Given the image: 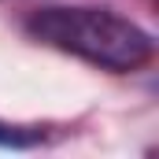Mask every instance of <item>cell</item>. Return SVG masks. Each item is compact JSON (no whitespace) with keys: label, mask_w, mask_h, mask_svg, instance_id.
<instances>
[{"label":"cell","mask_w":159,"mask_h":159,"mask_svg":"<svg viewBox=\"0 0 159 159\" xmlns=\"http://www.w3.org/2000/svg\"><path fill=\"white\" fill-rule=\"evenodd\" d=\"M26 34L56 52L85 59L100 70L126 74L144 67L156 56V41L144 26L119 15L115 7H89V4H48L26 15Z\"/></svg>","instance_id":"1"},{"label":"cell","mask_w":159,"mask_h":159,"mask_svg":"<svg viewBox=\"0 0 159 159\" xmlns=\"http://www.w3.org/2000/svg\"><path fill=\"white\" fill-rule=\"evenodd\" d=\"M44 129L34 126H11V122H0V148H11V152H22V148H34L41 144Z\"/></svg>","instance_id":"2"}]
</instances>
